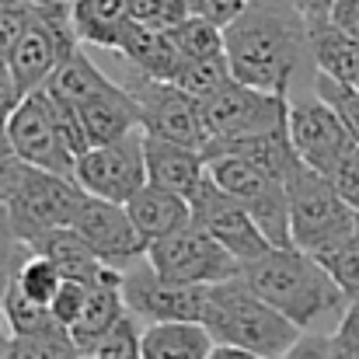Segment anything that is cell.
<instances>
[{
  "label": "cell",
  "instance_id": "d4e9b609",
  "mask_svg": "<svg viewBox=\"0 0 359 359\" xmlns=\"http://www.w3.org/2000/svg\"><path fill=\"white\" fill-rule=\"evenodd\" d=\"M119 53L126 56V63L136 74L154 77V81H171L175 70L182 67V56H178V49H175L168 32H143V28L133 25V32L122 42Z\"/></svg>",
  "mask_w": 359,
  "mask_h": 359
},
{
  "label": "cell",
  "instance_id": "7c38bea8",
  "mask_svg": "<svg viewBox=\"0 0 359 359\" xmlns=\"http://www.w3.org/2000/svg\"><path fill=\"white\" fill-rule=\"evenodd\" d=\"M74 182L81 185L84 196H95V199L126 206V203L147 185L143 129L133 133V136H126V140H119V143L91 147V150L77 161Z\"/></svg>",
  "mask_w": 359,
  "mask_h": 359
},
{
  "label": "cell",
  "instance_id": "6da1fadb",
  "mask_svg": "<svg viewBox=\"0 0 359 359\" xmlns=\"http://www.w3.org/2000/svg\"><path fill=\"white\" fill-rule=\"evenodd\" d=\"M224 56L231 77L290 98L300 70H311V28L293 0H248V7L224 28Z\"/></svg>",
  "mask_w": 359,
  "mask_h": 359
},
{
  "label": "cell",
  "instance_id": "5b68a950",
  "mask_svg": "<svg viewBox=\"0 0 359 359\" xmlns=\"http://www.w3.org/2000/svg\"><path fill=\"white\" fill-rule=\"evenodd\" d=\"M206 175L220 192L238 199L255 217L262 234L272 241V248H293L290 241V210H286V182L272 175L269 168L234 157V154H213L206 157Z\"/></svg>",
  "mask_w": 359,
  "mask_h": 359
},
{
  "label": "cell",
  "instance_id": "277c9868",
  "mask_svg": "<svg viewBox=\"0 0 359 359\" xmlns=\"http://www.w3.org/2000/svg\"><path fill=\"white\" fill-rule=\"evenodd\" d=\"M286 210H290V241L307 255H325L342 238L353 234L359 213L339 196L332 178L318 175L304 161L286 175Z\"/></svg>",
  "mask_w": 359,
  "mask_h": 359
},
{
  "label": "cell",
  "instance_id": "816d5d0a",
  "mask_svg": "<svg viewBox=\"0 0 359 359\" xmlns=\"http://www.w3.org/2000/svg\"><path fill=\"white\" fill-rule=\"evenodd\" d=\"M356 88H359V84H356Z\"/></svg>",
  "mask_w": 359,
  "mask_h": 359
},
{
  "label": "cell",
  "instance_id": "60d3db41",
  "mask_svg": "<svg viewBox=\"0 0 359 359\" xmlns=\"http://www.w3.org/2000/svg\"><path fill=\"white\" fill-rule=\"evenodd\" d=\"M21 102V91H18V81L7 67V56H0V122H7V116L18 109Z\"/></svg>",
  "mask_w": 359,
  "mask_h": 359
},
{
  "label": "cell",
  "instance_id": "681fc988",
  "mask_svg": "<svg viewBox=\"0 0 359 359\" xmlns=\"http://www.w3.org/2000/svg\"><path fill=\"white\" fill-rule=\"evenodd\" d=\"M0 4H28V0H0Z\"/></svg>",
  "mask_w": 359,
  "mask_h": 359
},
{
  "label": "cell",
  "instance_id": "52a82bcc",
  "mask_svg": "<svg viewBox=\"0 0 359 359\" xmlns=\"http://www.w3.org/2000/svg\"><path fill=\"white\" fill-rule=\"evenodd\" d=\"M122 88L136 102L143 136L182 143V147H192L199 154L210 147V129H206V119H203V102L189 98L185 91H178L168 81H154V77H143L136 70H133L129 81H122Z\"/></svg>",
  "mask_w": 359,
  "mask_h": 359
},
{
  "label": "cell",
  "instance_id": "f546056e",
  "mask_svg": "<svg viewBox=\"0 0 359 359\" xmlns=\"http://www.w3.org/2000/svg\"><path fill=\"white\" fill-rule=\"evenodd\" d=\"M318 262L328 269V276L339 283L349 304H359V220L349 238H342L335 248L318 255Z\"/></svg>",
  "mask_w": 359,
  "mask_h": 359
},
{
  "label": "cell",
  "instance_id": "c3c4849f",
  "mask_svg": "<svg viewBox=\"0 0 359 359\" xmlns=\"http://www.w3.org/2000/svg\"><path fill=\"white\" fill-rule=\"evenodd\" d=\"M28 4H39V7H74V0H28Z\"/></svg>",
  "mask_w": 359,
  "mask_h": 359
},
{
  "label": "cell",
  "instance_id": "9c48e42d",
  "mask_svg": "<svg viewBox=\"0 0 359 359\" xmlns=\"http://www.w3.org/2000/svg\"><path fill=\"white\" fill-rule=\"evenodd\" d=\"M210 286H178L161 279L150 262H136L122 272V300L126 311L147 328V325H168V321H192L203 325Z\"/></svg>",
  "mask_w": 359,
  "mask_h": 359
},
{
  "label": "cell",
  "instance_id": "f907efd6",
  "mask_svg": "<svg viewBox=\"0 0 359 359\" xmlns=\"http://www.w3.org/2000/svg\"><path fill=\"white\" fill-rule=\"evenodd\" d=\"M77 359H98V356H91V353H81V356H77Z\"/></svg>",
  "mask_w": 359,
  "mask_h": 359
},
{
  "label": "cell",
  "instance_id": "ac0fdd59",
  "mask_svg": "<svg viewBox=\"0 0 359 359\" xmlns=\"http://www.w3.org/2000/svg\"><path fill=\"white\" fill-rule=\"evenodd\" d=\"M70 21H74L77 42L98 46V49H116V53L133 32L129 0H74Z\"/></svg>",
  "mask_w": 359,
  "mask_h": 359
},
{
  "label": "cell",
  "instance_id": "5bb4252c",
  "mask_svg": "<svg viewBox=\"0 0 359 359\" xmlns=\"http://www.w3.org/2000/svg\"><path fill=\"white\" fill-rule=\"evenodd\" d=\"M189 206H192V224L203 227L217 244H224L241 262V269L248 262H255V258H262V255L272 251V241L262 234V227L255 224V217L241 206L238 199H231L227 192H220L210 175L199 185V192L189 199Z\"/></svg>",
  "mask_w": 359,
  "mask_h": 359
},
{
  "label": "cell",
  "instance_id": "9a60e30c",
  "mask_svg": "<svg viewBox=\"0 0 359 359\" xmlns=\"http://www.w3.org/2000/svg\"><path fill=\"white\" fill-rule=\"evenodd\" d=\"M70 227L88 241V248L109 269H119V272H126L136 262H143L147 248H150L147 241L140 238V231L133 227L126 206L95 199V196H84V203H81V210H77Z\"/></svg>",
  "mask_w": 359,
  "mask_h": 359
},
{
  "label": "cell",
  "instance_id": "83f0119b",
  "mask_svg": "<svg viewBox=\"0 0 359 359\" xmlns=\"http://www.w3.org/2000/svg\"><path fill=\"white\" fill-rule=\"evenodd\" d=\"M14 286H18L32 304L49 307V304H53V297H56V293H60V286H63V276H60V269H56L46 255L28 251V255H25V262L18 265V272H14Z\"/></svg>",
  "mask_w": 359,
  "mask_h": 359
},
{
  "label": "cell",
  "instance_id": "8fae6325",
  "mask_svg": "<svg viewBox=\"0 0 359 359\" xmlns=\"http://www.w3.org/2000/svg\"><path fill=\"white\" fill-rule=\"evenodd\" d=\"M286 116H290V98L255 91L241 81H227L217 95H210L203 102V119L210 129V143L279 129V126H286Z\"/></svg>",
  "mask_w": 359,
  "mask_h": 359
},
{
  "label": "cell",
  "instance_id": "7dc6e473",
  "mask_svg": "<svg viewBox=\"0 0 359 359\" xmlns=\"http://www.w3.org/2000/svg\"><path fill=\"white\" fill-rule=\"evenodd\" d=\"M7 346H11V332H7V321H4V307H0V359L7 353Z\"/></svg>",
  "mask_w": 359,
  "mask_h": 359
},
{
  "label": "cell",
  "instance_id": "f35d334b",
  "mask_svg": "<svg viewBox=\"0 0 359 359\" xmlns=\"http://www.w3.org/2000/svg\"><path fill=\"white\" fill-rule=\"evenodd\" d=\"M244 7H248V0H192V14L213 21L217 28H227Z\"/></svg>",
  "mask_w": 359,
  "mask_h": 359
},
{
  "label": "cell",
  "instance_id": "bcb514c9",
  "mask_svg": "<svg viewBox=\"0 0 359 359\" xmlns=\"http://www.w3.org/2000/svg\"><path fill=\"white\" fill-rule=\"evenodd\" d=\"M210 359H262L255 353H244V349H234V346H213Z\"/></svg>",
  "mask_w": 359,
  "mask_h": 359
},
{
  "label": "cell",
  "instance_id": "74e56055",
  "mask_svg": "<svg viewBox=\"0 0 359 359\" xmlns=\"http://www.w3.org/2000/svg\"><path fill=\"white\" fill-rule=\"evenodd\" d=\"M328 178H332V185L339 189V196L359 213V147H353V150L342 157V164H339Z\"/></svg>",
  "mask_w": 359,
  "mask_h": 359
},
{
  "label": "cell",
  "instance_id": "3957f363",
  "mask_svg": "<svg viewBox=\"0 0 359 359\" xmlns=\"http://www.w3.org/2000/svg\"><path fill=\"white\" fill-rule=\"evenodd\" d=\"M203 328L217 346H234L262 359H279L293 349V342L304 335L293 321H286L276 307H269L262 297L248 290L244 279L217 283L206 297Z\"/></svg>",
  "mask_w": 359,
  "mask_h": 359
},
{
  "label": "cell",
  "instance_id": "7402d4cb",
  "mask_svg": "<svg viewBox=\"0 0 359 359\" xmlns=\"http://www.w3.org/2000/svg\"><path fill=\"white\" fill-rule=\"evenodd\" d=\"M77 112H81V122H84V133H88L91 147L119 143L126 136L140 133V112H136V102L126 88L116 91V95L95 98L88 105H77Z\"/></svg>",
  "mask_w": 359,
  "mask_h": 359
},
{
  "label": "cell",
  "instance_id": "836d02e7",
  "mask_svg": "<svg viewBox=\"0 0 359 359\" xmlns=\"http://www.w3.org/2000/svg\"><path fill=\"white\" fill-rule=\"evenodd\" d=\"M314 95L325 98V102L339 112L342 126L349 129L353 143L359 147V88H353V84H335V81L314 74Z\"/></svg>",
  "mask_w": 359,
  "mask_h": 359
},
{
  "label": "cell",
  "instance_id": "d590c367",
  "mask_svg": "<svg viewBox=\"0 0 359 359\" xmlns=\"http://www.w3.org/2000/svg\"><path fill=\"white\" fill-rule=\"evenodd\" d=\"M28 251H32V248L11 231L7 217L0 213V307H4V293H7V286L14 283V272H18V265L25 262Z\"/></svg>",
  "mask_w": 359,
  "mask_h": 359
},
{
  "label": "cell",
  "instance_id": "7a4b0ae2",
  "mask_svg": "<svg viewBox=\"0 0 359 359\" xmlns=\"http://www.w3.org/2000/svg\"><path fill=\"white\" fill-rule=\"evenodd\" d=\"M241 279L255 297L276 307L300 332H311L325 318L342 321V314L349 311V300L328 276V269L300 248H272L269 255L248 262L241 269Z\"/></svg>",
  "mask_w": 359,
  "mask_h": 359
},
{
  "label": "cell",
  "instance_id": "f6af8a7d",
  "mask_svg": "<svg viewBox=\"0 0 359 359\" xmlns=\"http://www.w3.org/2000/svg\"><path fill=\"white\" fill-rule=\"evenodd\" d=\"M339 332H346V335L359 339V304H349V311H346L342 321H339Z\"/></svg>",
  "mask_w": 359,
  "mask_h": 359
},
{
  "label": "cell",
  "instance_id": "4dcf8cb0",
  "mask_svg": "<svg viewBox=\"0 0 359 359\" xmlns=\"http://www.w3.org/2000/svg\"><path fill=\"white\" fill-rule=\"evenodd\" d=\"M81 349L74 346L67 328H49L42 335H21L11 339L4 359H77Z\"/></svg>",
  "mask_w": 359,
  "mask_h": 359
},
{
  "label": "cell",
  "instance_id": "7bdbcfd3",
  "mask_svg": "<svg viewBox=\"0 0 359 359\" xmlns=\"http://www.w3.org/2000/svg\"><path fill=\"white\" fill-rule=\"evenodd\" d=\"M293 7L304 14L307 25H321V21H332L335 0H293Z\"/></svg>",
  "mask_w": 359,
  "mask_h": 359
},
{
  "label": "cell",
  "instance_id": "8d00e7d4",
  "mask_svg": "<svg viewBox=\"0 0 359 359\" xmlns=\"http://www.w3.org/2000/svg\"><path fill=\"white\" fill-rule=\"evenodd\" d=\"M32 21H35L32 4H0V56L14 49V42L28 32Z\"/></svg>",
  "mask_w": 359,
  "mask_h": 359
},
{
  "label": "cell",
  "instance_id": "e0dca14e",
  "mask_svg": "<svg viewBox=\"0 0 359 359\" xmlns=\"http://www.w3.org/2000/svg\"><path fill=\"white\" fill-rule=\"evenodd\" d=\"M126 213H129L133 227L140 231V238L147 244H154V241L168 238V234H175V231L192 224L189 199H182V196L168 192V189H157L150 182L126 203Z\"/></svg>",
  "mask_w": 359,
  "mask_h": 359
},
{
  "label": "cell",
  "instance_id": "ba28073f",
  "mask_svg": "<svg viewBox=\"0 0 359 359\" xmlns=\"http://www.w3.org/2000/svg\"><path fill=\"white\" fill-rule=\"evenodd\" d=\"M150 269L178 286H217L241 276V262L203 227L189 224L147 248Z\"/></svg>",
  "mask_w": 359,
  "mask_h": 359
},
{
  "label": "cell",
  "instance_id": "4fadbf2b",
  "mask_svg": "<svg viewBox=\"0 0 359 359\" xmlns=\"http://www.w3.org/2000/svg\"><path fill=\"white\" fill-rule=\"evenodd\" d=\"M286 129H290V143H293V154L314 168L318 175H332L342 157L356 147L349 129L342 126L339 112L318 98V95H304L297 102H290V116H286Z\"/></svg>",
  "mask_w": 359,
  "mask_h": 359
},
{
  "label": "cell",
  "instance_id": "44dd1931",
  "mask_svg": "<svg viewBox=\"0 0 359 359\" xmlns=\"http://www.w3.org/2000/svg\"><path fill=\"white\" fill-rule=\"evenodd\" d=\"M46 91L70 102V105H88L95 98H105V95H116L122 91V84H116L105 70H98L84 49H74L56 70L53 77L46 81Z\"/></svg>",
  "mask_w": 359,
  "mask_h": 359
},
{
  "label": "cell",
  "instance_id": "b9f144b4",
  "mask_svg": "<svg viewBox=\"0 0 359 359\" xmlns=\"http://www.w3.org/2000/svg\"><path fill=\"white\" fill-rule=\"evenodd\" d=\"M332 25H339L342 32H349L353 39H359V0H335Z\"/></svg>",
  "mask_w": 359,
  "mask_h": 359
},
{
  "label": "cell",
  "instance_id": "ab89813d",
  "mask_svg": "<svg viewBox=\"0 0 359 359\" xmlns=\"http://www.w3.org/2000/svg\"><path fill=\"white\" fill-rule=\"evenodd\" d=\"M279 359H332V335H321V332H304L293 349Z\"/></svg>",
  "mask_w": 359,
  "mask_h": 359
},
{
  "label": "cell",
  "instance_id": "cb8c5ba5",
  "mask_svg": "<svg viewBox=\"0 0 359 359\" xmlns=\"http://www.w3.org/2000/svg\"><path fill=\"white\" fill-rule=\"evenodd\" d=\"M213 339L203 325L192 321H168V325H147L143 328V359H210Z\"/></svg>",
  "mask_w": 359,
  "mask_h": 359
},
{
  "label": "cell",
  "instance_id": "1f68e13d",
  "mask_svg": "<svg viewBox=\"0 0 359 359\" xmlns=\"http://www.w3.org/2000/svg\"><path fill=\"white\" fill-rule=\"evenodd\" d=\"M129 18L143 32H171L192 18V0H129Z\"/></svg>",
  "mask_w": 359,
  "mask_h": 359
},
{
  "label": "cell",
  "instance_id": "e575fe53",
  "mask_svg": "<svg viewBox=\"0 0 359 359\" xmlns=\"http://www.w3.org/2000/svg\"><path fill=\"white\" fill-rule=\"evenodd\" d=\"M88 293H91V286H88V283L63 279L60 293H56V297H53V304H49V314H53V321H56L60 328H67V332H70V328L81 321L84 307H88Z\"/></svg>",
  "mask_w": 359,
  "mask_h": 359
},
{
  "label": "cell",
  "instance_id": "d6a6232c",
  "mask_svg": "<svg viewBox=\"0 0 359 359\" xmlns=\"http://www.w3.org/2000/svg\"><path fill=\"white\" fill-rule=\"evenodd\" d=\"M140 346H143V325L126 311L119 325H116L112 332H105V335L95 342L91 356H98V359H143L140 356Z\"/></svg>",
  "mask_w": 359,
  "mask_h": 359
},
{
  "label": "cell",
  "instance_id": "d6986e66",
  "mask_svg": "<svg viewBox=\"0 0 359 359\" xmlns=\"http://www.w3.org/2000/svg\"><path fill=\"white\" fill-rule=\"evenodd\" d=\"M126 314V300H122V272L119 269H109L88 293V307L81 314V321L70 328V339L81 353H91L95 342L112 332Z\"/></svg>",
  "mask_w": 359,
  "mask_h": 359
},
{
  "label": "cell",
  "instance_id": "2e32d148",
  "mask_svg": "<svg viewBox=\"0 0 359 359\" xmlns=\"http://www.w3.org/2000/svg\"><path fill=\"white\" fill-rule=\"evenodd\" d=\"M143 161H147V182L182 199H192L206 182V157L192 147L143 136Z\"/></svg>",
  "mask_w": 359,
  "mask_h": 359
},
{
  "label": "cell",
  "instance_id": "603a6c76",
  "mask_svg": "<svg viewBox=\"0 0 359 359\" xmlns=\"http://www.w3.org/2000/svg\"><path fill=\"white\" fill-rule=\"evenodd\" d=\"M32 251L46 255L60 269L63 279H77V283H88V286H95L109 272V265L88 248V241L81 238L74 227H60V231L46 234L42 241L32 244Z\"/></svg>",
  "mask_w": 359,
  "mask_h": 359
},
{
  "label": "cell",
  "instance_id": "484cf974",
  "mask_svg": "<svg viewBox=\"0 0 359 359\" xmlns=\"http://www.w3.org/2000/svg\"><path fill=\"white\" fill-rule=\"evenodd\" d=\"M168 35H171V42H175L182 63L224 56V28H217L213 21H206V18H199V14L185 18V21L175 25Z\"/></svg>",
  "mask_w": 359,
  "mask_h": 359
},
{
  "label": "cell",
  "instance_id": "ee69618b",
  "mask_svg": "<svg viewBox=\"0 0 359 359\" xmlns=\"http://www.w3.org/2000/svg\"><path fill=\"white\" fill-rule=\"evenodd\" d=\"M332 359H359V339L335 328V335H332Z\"/></svg>",
  "mask_w": 359,
  "mask_h": 359
},
{
  "label": "cell",
  "instance_id": "4316f807",
  "mask_svg": "<svg viewBox=\"0 0 359 359\" xmlns=\"http://www.w3.org/2000/svg\"><path fill=\"white\" fill-rule=\"evenodd\" d=\"M227 81H234L231 77V67H227V56H213V60H189V63H182L168 84H175L178 91H185L196 102H206Z\"/></svg>",
  "mask_w": 359,
  "mask_h": 359
},
{
  "label": "cell",
  "instance_id": "30bf717a",
  "mask_svg": "<svg viewBox=\"0 0 359 359\" xmlns=\"http://www.w3.org/2000/svg\"><path fill=\"white\" fill-rule=\"evenodd\" d=\"M4 126H7V140H11L14 154L25 164H32L39 171H53V175L74 178L77 157H74V150L67 147V140H63V133L56 126L46 88L25 95Z\"/></svg>",
  "mask_w": 359,
  "mask_h": 359
},
{
  "label": "cell",
  "instance_id": "f1b7e54d",
  "mask_svg": "<svg viewBox=\"0 0 359 359\" xmlns=\"http://www.w3.org/2000/svg\"><path fill=\"white\" fill-rule=\"evenodd\" d=\"M4 321H7V332L11 339H21V335H42L49 328H60L49 314V307L42 304H32L14 283L7 286L4 293Z\"/></svg>",
  "mask_w": 359,
  "mask_h": 359
},
{
  "label": "cell",
  "instance_id": "8992f818",
  "mask_svg": "<svg viewBox=\"0 0 359 359\" xmlns=\"http://www.w3.org/2000/svg\"><path fill=\"white\" fill-rule=\"evenodd\" d=\"M81 203H84V192L74 178L32 168L25 175V182L14 189V196L0 206V213L7 217L11 231L32 248L46 234H53L60 227H70Z\"/></svg>",
  "mask_w": 359,
  "mask_h": 359
},
{
  "label": "cell",
  "instance_id": "ffe728a7",
  "mask_svg": "<svg viewBox=\"0 0 359 359\" xmlns=\"http://www.w3.org/2000/svg\"><path fill=\"white\" fill-rule=\"evenodd\" d=\"M311 28V60H314V74L328 77L335 84H359V39L349 32H342L332 21L321 25H307Z\"/></svg>",
  "mask_w": 359,
  "mask_h": 359
}]
</instances>
